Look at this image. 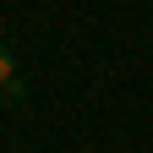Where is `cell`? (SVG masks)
Returning a JSON list of instances; mask_svg holds the SVG:
<instances>
[{
    "instance_id": "cell-1",
    "label": "cell",
    "mask_w": 153,
    "mask_h": 153,
    "mask_svg": "<svg viewBox=\"0 0 153 153\" xmlns=\"http://www.w3.org/2000/svg\"><path fill=\"white\" fill-rule=\"evenodd\" d=\"M16 82V60H11V49H0V88H11Z\"/></svg>"
}]
</instances>
